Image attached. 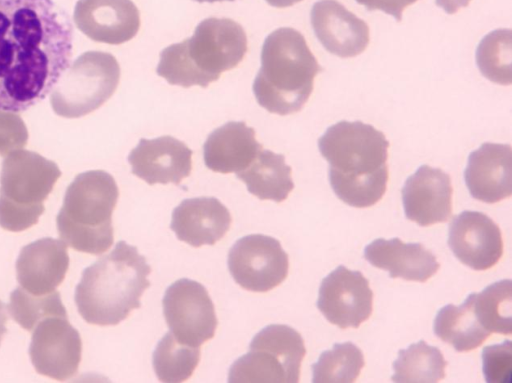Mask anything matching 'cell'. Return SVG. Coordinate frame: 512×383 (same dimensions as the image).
Wrapping results in <instances>:
<instances>
[{"label":"cell","instance_id":"cell-1","mask_svg":"<svg viewBox=\"0 0 512 383\" xmlns=\"http://www.w3.org/2000/svg\"><path fill=\"white\" fill-rule=\"evenodd\" d=\"M73 27L53 0H0V110L42 101L69 67Z\"/></svg>","mask_w":512,"mask_h":383},{"label":"cell","instance_id":"cell-2","mask_svg":"<svg viewBox=\"0 0 512 383\" xmlns=\"http://www.w3.org/2000/svg\"><path fill=\"white\" fill-rule=\"evenodd\" d=\"M329 163V181L336 196L356 208L376 204L387 188L389 142L385 135L361 121H340L318 139Z\"/></svg>","mask_w":512,"mask_h":383},{"label":"cell","instance_id":"cell-3","mask_svg":"<svg viewBox=\"0 0 512 383\" xmlns=\"http://www.w3.org/2000/svg\"><path fill=\"white\" fill-rule=\"evenodd\" d=\"M151 267L135 246L119 241L115 248L82 272L74 300L89 324L117 325L140 307L150 286Z\"/></svg>","mask_w":512,"mask_h":383},{"label":"cell","instance_id":"cell-4","mask_svg":"<svg viewBox=\"0 0 512 383\" xmlns=\"http://www.w3.org/2000/svg\"><path fill=\"white\" fill-rule=\"evenodd\" d=\"M247 52L243 27L229 18L202 20L193 35L164 48L156 69L169 84L207 87L235 68Z\"/></svg>","mask_w":512,"mask_h":383},{"label":"cell","instance_id":"cell-5","mask_svg":"<svg viewBox=\"0 0 512 383\" xmlns=\"http://www.w3.org/2000/svg\"><path fill=\"white\" fill-rule=\"evenodd\" d=\"M321 70L299 31L278 28L265 38L262 46L261 67L253 83L256 100L274 114L298 112L308 101Z\"/></svg>","mask_w":512,"mask_h":383},{"label":"cell","instance_id":"cell-6","mask_svg":"<svg viewBox=\"0 0 512 383\" xmlns=\"http://www.w3.org/2000/svg\"><path fill=\"white\" fill-rule=\"evenodd\" d=\"M119 197L114 178L103 170L78 174L67 187L56 216L58 234L72 249L100 255L114 241L112 213Z\"/></svg>","mask_w":512,"mask_h":383},{"label":"cell","instance_id":"cell-7","mask_svg":"<svg viewBox=\"0 0 512 383\" xmlns=\"http://www.w3.org/2000/svg\"><path fill=\"white\" fill-rule=\"evenodd\" d=\"M60 176L61 171L53 161L35 152H10L0 175V226L21 232L35 225Z\"/></svg>","mask_w":512,"mask_h":383},{"label":"cell","instance_id":"cell-8","mask_svg":"<svg viewBox=\"0 0 512 383\" xmlns=\"http://www.w3.org/2000/svg\"><path fill=\"white\" fill-rule=\"evenodd\" d=\"M306 354L304 340L288 325L271 324L252 339L230 367L229 382L297 383Z\"/></svg>","mask_w":512,"mask_h":383},{"label":"cell","instance_id":"cell-9","mask_svg":"<svg viewBox=\"0 0 512 383\" xmlns=\"http://www.w3.org/2000/svg\"><path fill=\"white\" fill-rule=\"evenodd\" d=\"M120 66L107 52L87 51L60 76L53 87V111L65 118H78L102 106L115 92Z\"/></svg>","mask_w":512,"mask_h":383},{"label":"cell","instance_id":"cell-10","mask_svg":"<svg viewBox=\"0 0 512 383\" xmlns=\"http://www.w3.org/2000/svg\"><path fill=\"white\" fill-rule=\"evenodd\" d=\"M162 306L170 332L179 342L200 347L213 338L218 320L201 283L187 278L175 281L166 289Z\"/></svg>","mask_w":512,"mask_h":383},{"label":"cell","instance_id":"cell-11","mask_svg":"<svg viewBox=\"0 0 512 383\" xmlns=\"http://www.w3.org/2000/svg\"><path fill=\"white\" fill-rule=\"evenodd\" d=\"M228 268L242 288L267 292L286 279L289 259L277 239L252 234L238 239L230 248Z\"/></svg>","mask_w":512,"mask_h":383},{"label":"cell","instance_id":"cell-12","mask_svg":"<svg viewBox=\"0 0 512 383\" xmlns=\"http://www.w3.org/2000/svg\"><path fill=\"white\" fill-rule=\"evenodd\" d=\"M81 354V336L67 316H47L33 329L29 355L37 373L66 380L76 374Z\"/></svg>","mask_w":512,"mask_h":383},{"label":"cell","instance_id":"cell-13","mask_svg":"<svg viewBox=\"0 0 512 383\" xmlns=\"http://www.w3.org/2000/svg\"><path fill=\"white\" fill-rule=\"evenodd\" d=\"M317 308L341 329L358 328L373 310V292L359 271L339 266L321 282Z\"/></svg>","mask_w":512,"mask_h":383},{"label":"cell","instance_id":"cell-14","mask_svg":"<svg viewBox=\"0 0 512 383\" xmlns=\"http://www.w3.org/2000/svg\"><path fill=\"white\" fill-rule=\"evenodd\" d=\"M448 245L456 258L473 270H487L503 255L499 226L479 211H463L449 225Z\"/></svg>","mask_w":512,"mask_h":383},{"label":"cell","instance_id":"cell-15","mask_svg":"<svg viewBox=\"0 0 512 383\" xmlns=\"http://www.w3.org/2000/svg\"><path fill=\"white\" fill-rule=\"evenodd\" d=\"M405 216L426 227L452 216L453 188L450 176L439 168L421 165L401 190Z\"/></svg>","mask_w":512,"mask_h":383},{"label":"cell","instance_id":"cell-16","mask_svg":"<svg viewBox=\"0 0 512 383\" xmlns=\"http://www.w3.org/2000/svg\"><path fill=\"white\" fill-rule=\"evenodd\" d=\"M313 31L322 46L341 58L361 54L369 44L367 23L337 0H319L310 11Z\"/></svg>","mask_w":512,"mask_h":383},{"label":"cell","instance_id":"cell-17","mask_svg":"<svg viewBox=\"0 0 512 383\" xmlns=\"http://www.w3.org/2000/svg\"><path fill=\"white\" fill-rule=\"evenodd\" d=\"M131 171L150 185L179 184L192 170V150L172 137L141 139L128 156Z\"/></svg>","mask_w":512,"mask_h":383},{"label":"cell","instance_id":"cell-18","mask_svg":"<svg viewBox=\"0 0 512 383\" xmlns=\"http://www.w3.org/2000/svg\"><path fill=\"white\" fill-rule=\"evenodd\" d=\"M74 21L93 41L112 45L131 40L140 28V14L131 0H80Z\"/></svg>","mask_w":512,"mask_h":383},{"label":"cell","instance_id":"cell-19","mask_svg":"<svg viewBox=\"0 0 512 383\" xmlns=\"http://www.w3.org/2000/svg\"><path fill=\"white\" fill-rule=\"evenodd\" d=\"M470 195L493 204L512 194V148L509 144L483 143L470 153L464 171Z\"/></svg>","mask_w":512,"mask_h":383},{"label":"cell","instance_id":"cell-20","mask_svg":"<svg viewBox=\"0 0 512 383\" xmlns=\"http://www.w3.org/2000/svg\"><path fill=\"white\" fill-rule=\"evenodd\" d=\"M67 245L44 237L25 245L16 260L17 280L34 295L51 293L64 280L69 268Z\"/></svg>","mask_w":512,"mask_h":383},{"label":"cell","instance_id":"cell-21","mask_svg":"<svg viewBox=\"0 0 512 383\" xmlns=\"http://www.w3.org/2000/svg\"><path fill=\"white\" fill-rule=\"evenodd\" d=\"M230 212L215 197L183 200L172 213L170 228L193 247L214 245L230 228Z\"/></svg>","mask_w":512,"mask_h":383},{"label":"cell","instance_id":"cell-22","mask_svg":"<svg viewBox=\"0 0 512 383\" xmlns=\"http://www.w3.org/2000/svg\"><path fill=\"white\" fill-rule=\"evenodd\" d=\"M364 258L374 267L387 270L390 278L426 282L438 271L436 256L421 243H404L399 238H378L368 244Z\"/></svg>","mask_w":512,"mask_h":383},{"label":"cell","instance_id":"cell-23","mask_svg":"<svg viewBox=\"0 0 512 383\" xmlns=\"http://www.w3.org/2000/svg\"><path fill=\"white\" fill-rule=\"evenodd\" d=\"M263 149L255 131L242 121H230L209 134L203 145L204 163L218 173H238L246 169Z\"/></svg>","mask_w":512,"mask_h":383},{"label":"cell","instance_id":"cell-24","mask_svg":"<svg viewBox=\"0 0 512 383\" xmlns=\"http://www.w3.org/2000/svg\"><path fill=\"white\" fill-rule=\"evenodd\" d=\"M248 191L261 200L284 201L294 188L291 167L282 154L261 150L251 164L236 173Z\"/></svg>","mask_w":512,"mask_h":383},{"label":"cell","instance_id":"cell-25","mask_svg":"<svg viewBox=\"0 0 512 383\" xmlns=\"http://www.w3.org/2000/svg\"><path fill=\"white\" fill-rule=\"evenodd\" d=\"M433 329L439 339L451 344L457 352L472 351L491 335L478 321L468 297L460 306L448 304L441 308Z\"/></svg>","mask_w":512,"mask_h":383},{"label":"cell","instance_id":"cell-26","mask_svg":"<svg viewBox=\"0 0 512 383\" xmlns=\"http://www.w3.org/2000/svg\"><path fill=\"white\" fill-rule=\"evenodd\" d=\"M446 366L441 351L420 340L399 350L391 379L400 383H435L445 377Z\"/></svg>","mask_w":512,"mask_h":383},{"label":"cell","instance_id":"cell-27","mask_svg":"<svg viewBox=\"0 0 512 383\" xmlns=\"http://www.w3.org/2000/svg\"><path fill=\"white\" fill-rule=\"evenodd\" d=\"M468 298L478 321L490 334L512 333V284L509 279L492 283L481 293H472Z\"/></svg>","mask_w":512,"mask_h":383},{"label":"cell","instance_id":"cell-28","mask_svg":"<svg viewBox=\"0 0 512 383\" xmlns=\"http://www.w3.org/2000/svg\"><path fill=\"white\" fill-rule=\"evenodd\" d=\"M200 347L179 342L169 331L157 343L152 363L158 379L178 383L187 380L200 361Z\"/></svg>","mask_w":512,"mask_h":383},{"label":"cell","instance_id":"cell-29","mask_svg":"<svg viewBox=\"0 0 512 383\" xmlns=\"http://www.w3.org/2000/svg\"><path fill=\"white\" fill-rule=\"evenodd\" d=\"M365 365L363 353L352 342L336 343L331 350L321 353L312 365L314 383L355 382Z\"/></svg>","mask_w":512,"mask_h":383},{"label":"cell","instance_id":"cell-30","mask_svg":"<svg viewBox=\"0 0 512 383\" xmlns=\"http://www.w3.org/2000/svg\"><path fill=\"white\" fill-rule=\"evenodd\" d=\"M511 40V29H496L485 35L476 49V64L481 74L500 85L512 82Z\"/></svg>","mask_w":512,"mask_h":383},{"label":"cell","instance_id":"cell-31","mask_svg":"<svg viewBox=\"0 0 512 383\" xmlns=\"http://www.w3.org/2000/svg\"><path fill=\"white\" fill-rule=\"evenodd\" d=\"M8 310L14 321L27 331H32L47 316H67L60 293L56 290L34 295L18 287L10 294Z\"/></svg>","mask_w":512,"mask_h":383},{"label":"cell","instance_id":"cell-32","mask_svg":"<svg viewBox=\"0 0 512 383\" xmlns=\"http://www.w3.org/2000/svg\"><path fill=\"white\" fill-rule=\"evenodd\" d=\"M512 342L486 346L482 350L483 374L486 382H510L512 368Z\"/></svg>","mask_w":512,"mask_h":383},{"label":"cell","instance_id":"cell-33","mask_svg":"<svg viewBox=\"0 0 512 383\" xmlns=\"http://www.w3.org/2000/svg\"><path fill=\"white\" fill-rule=\"evenodd\" d=\"M27 139L28 134L22 119L11 112L0 110V155L5 156L22 148Z\"/></svg>","mask_w":512,"mask_h":383},{"label":"cell","instance_id":"cell-34","mask_svg":"<svg viewBox=\"0 0 512 383\" xmlns=\"http://www.w3.org/2000/svg\"><path fill=\"white\" fill-rule=\"evenodd\" d=\"M368 11L381 10L393 16L397 22L402 20L403 11L418 0H355Z\"/></svg>","mask_w":512,"mask_h":383},{"label":"cell","instance_id":"cell-35","mask_svg":"<svg viewBox=\"0 0 512 383\" xmlns=\"http://www.w3.org/2000/svg\"><path fill=\"white\" fill-rule=\"evenodd\" d=\"M470 1L471 0H435V3L447 14H454L459 11V9L468 6Z\"/></svg>","mask_w":512,"mask_h":383},{"label":"cell","instance_id":"cell-36","mask_svg":"<svg viewBox=\"0 0 512 383\" xmlns=\"http://www.w3.org/2000/svg\"><path fill=\"white\" fill-rule=\"evenodd\" d=\"M6 322H7V314L5 311V305L0 300V344H1V341L4 337V335L7 332Z\"/></svg>","mask_w":512,"mask_h":383},{"label":"cell","instance_id":"cell-37","mask_svg":"<svg viewBox=\"0 0 512 383\" xmlns=\"http://www.w3.org/2000/svg\"><path fill=\"white\" fill-rule=\"evenodd\" d=\"M269 5L276 8L290 7L302 0H265Z\"/></svg>","mask_w":512,"mask_h":383},{"label":"cell","instance_id":"cell-38","mask_svg":"<svg viewBox=\"0 0 512 383\" xmlns=\"http://www.w3.org/2000/svg\"><path fill=\"white\" fill-rule=\"evenodd\" d=\"M194 1H197V2H209V3H213V2H222V1H234V0H194Z\"/></svg>","mask_w":512,"mask_h":383}]
</instances>
